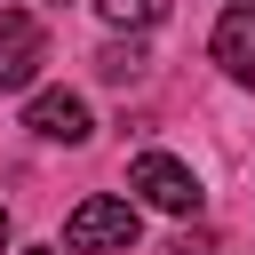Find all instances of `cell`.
Returning a JSON list of instances; mask_svg holds the SVG:
<instances>
[{
  "label": "cell",
  "mask_w": 255,
  "mask_h": 255,
  "mask_svg": "<svg viewBox=\"0 0 255 255\" xmlns=\"http://www.w3.org/2000/svg\"><path fill=\"white\" fill-rule=\"evenodd\" d=\"M64 247L72 255H112V247H135V199L120 191H96L64 215Z\"/></svg>",
  "instance_id": "6da1fadb"
},
{
  "label": "cell",
  "mask_w": 255,
  "mask_h": 255,
  "mask_svg": "<svg viewBox=\"0 0 255 255\" xmlns=\"http://www.w3.org/2000/svg\"><path fill=\"white\" fill-rule=\"evenodd\" d=\"M128 191H143V207H159V215H199V175L175 159V151H143L135 167H128Z\"/></svg>",
  "instance_id": "7a4b0ae2"
},
{
  "label": "cell",
  "mask_w": 255,
  "mask_h": 255,
  "mask_svg": "<svg viewBox=\"0 0 255 255\" xmlns=\"http://www.w3.org/2000/svg\"><path fill=\"white\" fill-rule=\"evenodd\" d=\"M24 128H32L40 143H88V135H96V112H88V96H72V88H40V96L24 104Z\"/></svg>",
  "instance_id": "3957f363"
},
{
  "label": "cell",
  "mask_w": 255,
  "mask_h": 255,
  "mask_svg": "<svg viewBox=\"0 0 255 255\" xmlns=\"http://www.w3.org/2000/svg\"><path fill=\"white\" fill-rule=\"evenodd\" d=\"M32 72H40V16L0 8V96L8 88H32Z\"/></svg>",
  "instance_id": "277c9868"
},
{
  "label": "cell",
  "mask_w": 255,
  "mask_h": 255,
  "mask_svg": "<svg viewBox=\"0 0 255 255\" xmlns=\"http://www.w3.org/2000/svg\"><path fill=\"white\" fill-rule=\"evenodd\" d=\"M215 64H223L239 88H255V8H231V16L215 24Z\"/></svg>",
  "instance_id": "5b68a950"
},
{
  "label": "cell",
  "mask_w": 255,
  "mask_h": 255,
  "mask_svg": "<svg viewBox=\"0 0 255 255\" xmlns=\"http://www.w3.org/2000/svg\"><path fill=\"white\" fill-rule=\"evenodd\" d=\"M96 16H104L112 32H151V24L167 16V0H96Z\"/></svg>",
  "instance_id": "8992f818"
},
{
  "label": "cell",
  "mask_w": 255,
  "mask_h": 255,
  "mask_svg": "<svg viewBox=\"0 0 255 255\" xmlns=\"http://www.w3.org/2000/svg\"><path fill=\"white\" fill-rule=\"evenodd\" d=\"M96 64H104V80H135L143 72V48H104Z\"/></svg>",
  "instance_id": "52a82bcc"
},
{
  "label": "cell",
  "mask_w": 255,
  "mask_h": 255,
  "mask_svg": "<svg viewBox=\"0 0 255 255\" xmlns=\"http://www.w3.org/2000/svg\"><path fill=\"white\" fill-rule=\"evenodd\" d=\"M0 247H8V207H0Z\"/></svg>",
  "instance_id": "ba28073f"
},
{
  "label": "cell",
  "mask_w": 255,
  "mask_h": 255,
  "mask_svg": "<svg viewBox=\"0 0 255 255\" xmlns=\"http://www.w3.org/2000/svg\"><path fill=\"white\" fill-rule=\"evenodd\" d=\"M24 255H56V247H24Z\"/></svg>",
  "instance_id": "9c48e42d"
},
{
  "label": "cell",
  "mask_w": 255,
  "mask_h": 255,
  "mask_svg": "<svg viewBox=\"0 0 255 255\" xmlns=\"http://www.w3.org/2000/svg\"><path fill=\"white\" fill-rule=\"evenodd\" d=\"M239 8H255V0H239Z\"/></svg>",
  "instance_id": "30bf717a"
}]
</instances>
